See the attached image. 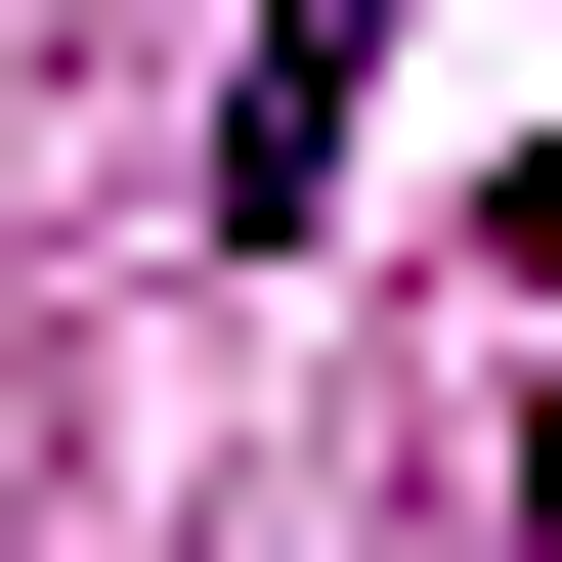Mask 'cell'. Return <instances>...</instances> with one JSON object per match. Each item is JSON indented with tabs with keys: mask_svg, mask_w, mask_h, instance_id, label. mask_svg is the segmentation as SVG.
<instances>
[{
	"mask_svg": "<svg viewBox=\"0 0 562 562\" xmlns=\"http://www.w3.org/2000/svg\"><path fill=\"white\" fill-rule=\"evenodd\" d=\"M347 87H390V0H260V131H216V216H303V173H347Z\"/></svg>",
	"mask_w": 562,
	"mask_h": 562,
	"instance_id": "6da1fadb",
	"label": "cell"
},
{
	"mask_svg": "<svg viewBox=\"0 0 562 562\" xmlns=\"http://www.w3.org/2000/svg\"><path fill=\"white\" fill-rule=\"evenodd\" d=\"M519 303H562V216H519Z\"/></svg>",
	"mask_w": 562,
	"mask_h": 562,
	"instance_id": "7a4b0ae2",
	"label": "cell"
}]
</instances>
